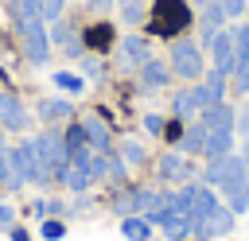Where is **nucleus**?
<instances>
[{
    "label": "nucleus",
    "mask_w": 249,
    "mask_h": 241,
    "mask_svg": "<svg viewBox=\"0 0 249 241\" xmlns=\"http://www.w3.org/2000/svg\"><path fill=\"white\" fill-rule=\"evenodd\" d=\"M62 148H66V155H74L78 148H89V144H86L82 120H66V128H62Z\"/></svg>",
    "instance_id": "412c9836"
},
{
    "label": "nucleus",
    "mask_w": 249,
    "mask_h": 241,
    "mask_svg": "<svg viewBox=\"0 0 249 241\" xmlns=\"http://www.w3.org/2000/svg\"><path fill=\"white\" fill-rule=\"evenodd\" d=\"M4 179H8V140L0 136V187H4Z\"/></svg>",
    "instance_id": "58836bf2"
},
{
    "label": "nucleus",
    "mask_w": 249,
    "mask_h": 241,
    "mask_svg": "<svg viewBox=\"0 0 249 241\" xmlns=\"http://www.w3.org/2000/svg\"><path fill=\"white\" fill-rule=\"evenodd\" d=\"M136 74H140V86H144V89H167V86L175 82L171 66H167L163 58H156V54H152V58H148V62H144Z\"/></svg>",
    "instance_id": "ddd939ff"
},
{
    "label": "nucleus",
    "mask_w": 249,
    "mask_h": 241,
    "mask_svg": "<svg viewBox=\"0 0 249 241\" xmlns=\"http://www.w3.org/2000/svg\"><path fill=\"white\" fill-rule=\"evenodd\" d=\"M206 136H210V128L195 117V120H187V132L179 136V152L183 155H206Z\"/></svg>",
    "instance_id": "2eb2a0df"
},
{
    "label": "nucleus",
    "mask_w": 249,
    "mask_h": 241,
    "mask_svg": "<svg viewBox=\"0 0 249 241\" xmlns=\"http://www.w3.org/2000/svg\"><path fill=\"white\" fill-rule=\"evenodd\" d=\"M222 27H226L222 4H218V0H206V4H202V16H198V47H210Z\"/></svg>",
    "instance_id": "f8f14e48"
},
{
    "label": "nucleus",
    "mask_w": 249,
    "mask_h": 241,
    "mask_svg": "<svg viewBox=\"0 0 249 241\" xmlns=\"http://www.w3.org/2000/svg\"><path fill=\"white\" fill-rule=\"evenodd\" d=\"M27 144H31V152L39 155V163H43L47 175H54L58 163L70 159L66 148H62V132H54V128H47V132H39V136H27Z\"/></svg>",
    "instance_id": "20e7f679"
},
{
    "label": "nucleus",
    "mask_w": 249,
    "mask_h": 241,
    "mask_svg": "<svg viewBox=\"0 0 249 241\" xmlns=\"http://www.w3.org/2000/svg\"><path fill=\"white\" fill-rule=\"evenodd\" d=\"M245 187H249V183H245Z\"/></svg>",
    "instance_id": "c03bdc74"
},
{
    "label": "nucleus",
    "mask_w": 249,
    "mask_h": 241,
    "mask_svg": "<svg viewBox=\"0 0 249 241\" xmlns=\"http://www.w3.org/2000/svg\"><path fill=\"white\" fill-rule=\"evenodd\" d=\"M163 128H167V120H163L160 113H144V132H152V136H163Z\"/></svg>",
    "instance_id": "72a5a7b5"
},
{
    "label": "nucleus",
    "mask_w": 249,
    "mask_h": 241,
    "mask_svg": "<svg viewBox=\"0 0 249 241\" xmlns=\"http://www.w3.org/2000/svg\"><path fill=\"white\" fill-rule=\"evenodd\" d=\"M82 128H86V144H89L93 152H109V148H113V132H109V124H105L101 117L86 113V117H82Z\"/></svg>",
    "instance_id": "4468645a"
},
{
    "label": "nucleus",
    "mask_w": 249,
    "mask_h": 241,
    "mask_svg": "<svg viewBox=\"0 0 249 241\" xmlns=\"http://www.w3.org/2000/svg\"><path fill=\"white\" fill-rule=\"evenodd\" d=\"M226 210L230 214H249V187L245 190H230L226 194Z\"/></svg>",
    "instance_id": "cd10ccee"
},
{
    "label": "nucleus",
    "mask_w": 249,
    "mask_h": 241,
    "mask_svg": "<svg viewBox=\"0 0 249 241\" xmlns=\"http://www.w3.org/2000/svg\"><path fill=\"white\" fill-rule=\"evenodd\" d=\"M167 66H171V74L175 78H183V82H198L202 74H206V58H202V47L195 43V39H175L171 43V58H167Z\"/></svg>",
    "instance_id": "f03ea898"
},
{
    "label": "nucleus",
    "mask_w": 249,
    "mask_h": 241,
    "mask_svg": "<svg viewBox=\"0 0 249 241\" xmlns=\"http://www.w3.org/2000/svg\"><path fill=\"white\" fill-rule=\"evenodd\" d=\"M148 58H152V43H148L144 35H124V39H121V47H117V66H121L124 74L140 70Z\"/></svg>",
    "instance_id": "423d86ee"
},
{
    "label": "nucleus",
    "mask_w": 249,
    "mask_h": 241,
    "mask_svg": "<svg viewBox=\"0 0 249 241\" xmlns=\"http://www.w3.org/2000/svg\"><path fill=\"white\" fill-rule=\"evenodd\" d=\"M245 97H249V93H245ZM245 109H249V105H245Z\"/></svg>",
    "instance_id": "37998d69"
},
{
    "label": "nucleus",
    "mask_w": 249,
    "mask_h": 241,
    "mask_svg": "<svg viewBox=\"0 0 249 241\" xmlns=\"http://www.w3.org/2000/svg\"><path fill=\"white\" fill-rule=\"evenodd\" d=\"M171 117H179V120H195V117H198V101H195L191 86H183V89L171 97Z\"/></svg>",
    "instance_id": "6ab92c4d"
},
{
    "label": "nucleus",
    "mask_w": 249,
    "mask_h": 241,
    "mask_svg": "<svg viewBox=\"0 0 249 241\" xmlns=\"http://www.w3.org/2000/svg\"><path fill=\"white\" fill-rule=\"evenodd\" d=\"M206 51H210V58H214V70H218V74H233L237 51H233V31H230V27H222Z\"/></svg>",
    "instance_id": "9d476101"
},
{
    "label": "nucleus",
    "mask_w": 249,
    "mask_h": 241,
    "mask_svg": "<svg viewBox=\"0 0 249 241\" xmlns=\"http://www.w3.org/2000/svg\"><path fill=\"white\" fill-rule=\"evenodd\" d=\"M62 233H66V218H47V222H43V237H47V241H58Z\"/></svg>",
    "instance_id": "2f4dec72"
},
{
    "label": "nucleus",
    "mask_w": 249,
    "mask_h": 241,
    "mask_svg": "<svg viewBox=\"0 0 249 241\" xmlns=\"http://www.w3.org/2000/svg\"><path fill=\"white\" fill-rule=\"evenodd\" d=\"M89 12H93V16H105V12H113V0H89Z\"/></svg>",
    "instance_id": "ea45409f"
},
{
    "label": "nucleus",
    "mask_w": 249,
    "mask_h": 241,
    "mask_svg": "<svg viewBox=\"0 0 249 241\" xmlns=\"http://www.w3.org/2000/svg\"><path fill=\"white\" fill-rule=\"evenodd\" d=\"M66 214H70V206H66V202H58V198H51V202H47V218H66Z\"/></svg>",
    "instance_id": "e433bc0d"
},
{
    "label": "nucleus",
    "mask_w": 249,
    "mask_h": 241,
    "mask_svg": "<svg viewBox=\"0 0 249 241\" xmlns=\"http://www.w3.org/2000/svg\"><path fill=\"white\" fill-rule=\"evenodd\" d=\"M8 237H12V241H31V233H27V229H19V225H12V229H8Z\"/></svg>",
    "instance_id": "a19ab883"
},
{
    "label": "nucleus",
    "mask_w": 249,
    "mask_h": 241,
    "mask_svg": "<svg viewBox=\"0 0 249 241\" xmlns=\"http://www.w3.org/2000/svg\"><path fill=\"white\" fill-rule=\"evenodd\" d=\"M191 4H206V0H191Z\"/></svg>",
    "instance_id": "79ce46f5"
},
{
    "label": "nucleus",
    "mask_w": 249,
    "mask_h": 241,
    "mask_svg": "<svg viewBox=\"0 0 249 241\" xmlns=\"http://www.w3.org/2000/svg\"><path fill=\"white\" fill-rule=\"evenodd\" d=\"M62 8H66V0H39V19H43V23L62 19Z\"/></svg>",
    "instance_id": "c85d7f7f"
},
{
    "label": "nucleus",
    "mask_w": 249,
    "mask_h": 241,
    "mask_svg": "<svg viewBox=\"0 0 249 241\" xmlns=\"http://www.w3.org/2000/svg\"><path fill=\"white\" fill-rule=\"evenodd\" d=\"M117 8H121V19L128 27L144 23V16H148V0H117Z\"/></svg>",
    "instance_id": "4be33fe9"
},
{
    "label": "nucleus",
    "mask_w": 249,
    "mask_h": 241,
    "mask_svg": "<svg viewBox=\"0 0 249 241\" xmlns=\"http://www.w3.org/2000/svg\"><path fill=\"white\" fill-rule=\"evenodd\" d=\"M233 132H237V140H241V155H245V163H249V109H241V113H237Z\"/></svg>",
    "instance_id": "c756f323"
},
{
    "label": "nucleus",
    "mask_w": 249,
    "mask_h": 241,
    "mask_svg": "<svg viewBox=\"0 0 249 241\" xmlns=\"http://www.w3.org/2000/svg\"><path fill=\"white\" fill-rule=\"evenodd\" d=\"M47 179H51V175L43 171V163H39V155L31 152L27 140H19V144L8 148V179H4L8 190H19L23 183H47Z\"/></svg>",
    "instance_id": "f257e3e1"
},
{
    "label": "nucleus",
    "mask_w": 249,
    "mask_h": 241,
    "mask_svg": "<svg viewBox=\"0 0 249 241\" xmlns=\"http://www.w3.org/2000/svg\"><path fill=\"white\" fill-rule=\"evenodd\" d=\"M51 82H54L62 93H82V89H86V78H78V74H70V70H58V74H51Z\"/></svg>",
    "instance_id": "b1692460"
},
{
    "label": "nucleus",
    "mask_w": 249,
    "mask_h": 241,
    "mask_svg": "<svg viewBox=\"0 0 249 241\" xmlns=\"http://www.w3.org/2000/svg\"><path fill=\"white\" fill-rule=\"evenodd\" d=\"M233 225H237V214H230L226 206H218L210 218H202V222L195 225V233H191V237H198V241H218V237H226Z\"/></svg>",
    "instance_id": "1a4fd4ad"
},
{
    "label": "nucleus",
    "mask_w": 249,
    "mask_h": 241,
    "mask_svg": "<svg viewBox=\"0 0 249 241\" xmlns=\"http://www.w3.org/2000/svg\"><path fill=\"white\" fill-rule=\"evenodd\" d=\"M109 183H128V163L121 159V155H109Z\"/></svg>",
    "instance_id": "7c9ffc66"
},
{
    "label": "nucleus",
    "mask_w": 249,
    "mask_h": 241,
    "mask_svg": "<svg viewBox=\"0 0 249 241\" xmlns=\"http://www.w3.org/2000/svg\"><path fill=\"white\" fill-rule=\"evenodd\" d=\"M19 16H39V0H12Z\"/></svg>",
    "instance_id": "4c0bfd02"
},
{
    "label": "nucleus",
    "mask_w": 249,
    "mask_h": 241,
    "mask_svg": "<svg viewBox=\"0 0 249 241\" xmlns=\"http://www.w3.org/2000/svg\"><path fill=\"white\" fill-rule=\"evenodd\" d=\"M121 233H124L128 241H152V222L140 218V214H124V218H121Z\"/></svg>",
    "instance_id": "aec40b11"
},
{
    "label": "nucleus",
    "mask_w": 249,
    "mask_h": 241,
    "mask_svg": "<svg viewBox=\"0 0 249 241\" xmlns=\"http://www.w3.org/2000/svg\"><path fill=\"white\" fill-rule=\"evenodd\" d=\"M82 74L86 82H105V62L97 54H82Z\"/></svg>",
    "instance_id": "a878e982"
},
{
    "label": "nucleus",
    "mask_w": 249,
    "mask_h": 241,
    "mask_svg": "<svg viewBox=\"0 0 249 241\" xmlns=\"http://www.w3.org/2000/svg\"><path fill=\"white\" fill-rule=\"evenodd\" d=\"M202 86L210 93V101H226V86H230V74H218V70H206L202 74Z\"/></svg>",
    "instance_id": "5701e85b"
},
{
    "label": "nucleus",
    "mask_w": 249,
    "mask_h": 241,
    "mask_svg": "<svg viewBox=\"0 0 249 241\" xmlns=\"http://www.w3.org/2000/svg\"><path fill=\"white\" fill-rule=\"evenodd\" d=\"M198 120H202L206 128H233V124H237V109L226 105V101H218V105H206V109L198 113Z\"/></svg>",
    "instance_id": "f3484780"
},
{
    "label": "nucleus",
    "mask_w": 249,
    "mask_h": 241,
    "mask_svg": "<svg viewBox=\"0 0 249 241\" xmlns=\"http://www.w3.org/2000/svg\"><path fill=\"white\" fill-rule=\"evenodd\" d=\"M195 163H191V155H183V152H163L160 159H156V179L160 183H191L195 179Z\"/></svg>",
    "instance_id": "39448f33"
},
{
    "label": "nucleus",
    "mask_w": 249,
    "mask_h": 241,
    "mask_svg": "<svg viewBox=\"0 0 249 241\" xmlns=\"http://www.w3.org/2000/svg\"><path fill=\"white\" fill-rule=\"evenodd\" d=\"M113 214H121V218L132 214V194H128V190H121V194L113 198Z\"/></svg>",
    "instance_id": "f704fd0d"
},
{
    "label": "nucleus",
    "mask_w": 249,
    "mask_h": 241,
    "mask_svg": "<svg viewBox=\"0 0 249 241\" xmlns=\"http://www.w3.org/2000/svg\"><path fill=\"white\" fill-rule=\"evenodd\" d=\"M27 128H31V117H27L23 101L16 93L0 89V132H27Z\"/></svg>",
    "instance_id": "0eeeda50"
},
{
    "label": "nucleus",
    "mask_w": 249,
    "mask_h": 241,
    "mask_svg": "<svg viewBox=\"0 0 249 241\" xmlns=\"http://www.w3.org/2000/svg\"><path fill=\"white\" fill-rule=\"evenodd\" d=\"M47 35H51V43H54V47H62V54H66V58H82V54H86V47H82L86 39L78 35V27H74V23L54 19V23L47 27Z\"/></svg>",
    "instance_id": "6e6552de"
},
{
    "label": "nucleus",
    "mask_w": 249,
    "mask_h": 241,
    "mask_svg": "<svg viewBox=\"0 0 249 241\" xmlns=\"http://www.w3.org/2000/svg\"><path fill=\"white\" fill-rule=\"evenodd\" d=\"M19 35H23V54L31 66H43L51 58V35H47V23L39 16H19Z\"/></svg>",
    "instance_id": "7ed1b4c3"
},
{
    "label": "nucleus",
    "mask_w": 249,
    "mask_h": 241,
    "mask_svg": "<svg viewBox=\"0 0 249 241\" xmlns=\"http://www.w3.org/2000/svg\"><path fill=\"white\" fill-rule=\"evenodd\" d=\"M121 159H124L128 167H140V163L148 159V148L136 144V140H124V144H121Z\"/></svg>",
    "instance_id": "393cba45"
},
{
    "label": "nucleus",
    "mask_w": 249,
    "mask_h": 241,
    "mask_svg": "<svg viewBox=\"0 0 249 241\" xmlns=\"http://www.w3.org/2000/svg\"><path fill=\"white\" fill-rule=\"evenodd\" d=\"M70 113H74V105H70L66 97H43V101H35V117H39V120H47V124L70 120Z\"/></svg>",
    "instance_id": "dca6fc26"
},
{
    "label": "nucleus",
    "mask_w": 249,
    "mask_h": 241,
    "mask_svg": "<svg viewBox=\"0 0 249 241\" xmlns=\"http://www.w3.org/2000/svg\"><path fill=\"white\" fill-rule=\"evenodd\" d=\"M245 183H249V163H245V155L241 152H230L226 155V167H222V194H230V190H245Z\"/></svg>",
    "instance_id": "9b49d317"
},
{
    "label": "nucleus",
    "mask_w": 249,
    "mask_h": 241,
    "mask_svg": "<svg viewBox=\"0 0 249 241\" xmlns=\"http://www.w3.org/2000/svg\"><path fill=\"white\" fill-rule=\"evenodd\" d=\"M218 4H222L226 19H241V16L249 12V0H218Z\"/></svg>",
    "instance_id": "473e14b6"
},
{
    "label": "nucleus",
    "mask_w": 249,
    "mask_h": 241,
    "mask_svg": "<svg viewBox=\"0 0 249 241\" xmlns=\"http://www.w3.org/2000/svg\"><path fill=\"white\" fill-rule=\"evenodd\" d=\"M233 140H237L233 128H210V136H206V159L230 155V152H233Z\"/></svg>",
    "instance_id": "a211bd4d"
},
{
    "label": "nucleus",
    "mask_w": 249,
    "mask_h": 241,
    "mask_svg": "<svg viewBox=\"0 0 249 241\" xmlns=\"http://www.w3.org/2000/svg\"><path fill=\"white\" fill-rule=\"evenodd\" d=\"M12 225H16V206L0 202V229H12Z\"/></svg>",
    "instance_id": "c9c22d12"
},
{
    "label": "nucleus",
    "mask_w": 249,
    "mask_h": 241,
    "mask_svg": "<svg viewBox=\"0 0 249 241\" xmlns=\"http://www.w3.org/2000/svg\"><path fill=\"white\" fill-rule=\"evenodd\" d=\"M222 167H226V155H222V159H210V163L202 167V183L218 190V187H222Z\"/></svg>",
    "instance_id": "bb28decb"
}]
</instances>
